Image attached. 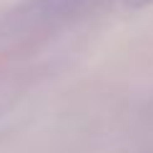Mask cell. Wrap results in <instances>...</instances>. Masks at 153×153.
Listing matches in <instances>:
<instances>
[{"instance_id": "cell-1", "label": "cell", "mask_w": 153, "mask_h": 153, "mask_svg": "<svg viewBox=\"0 0 153 153\" xmlns=\"http://www.w3.org/2000/svg\"><path fill=\"white\" fill-rule=\"evenodd\" d=\"M131 5H148V3H153V0H128Z\"/></svg>"}]
</instances>
